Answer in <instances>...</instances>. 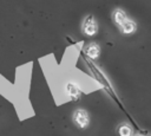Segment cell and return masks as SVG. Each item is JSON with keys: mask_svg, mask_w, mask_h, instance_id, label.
Segmentation results:
<instances>
[{"mask_svg": "<svg viewBox=\"0 0 151 136\" xmlns=\"http://www.w3.org/2000/svg\"><path fill=\"white\" fill-rule=\"evenodd\" d=\"M74 122L78 127L80 128H85L87 127L88 122H90V118H88V115L85 110H77L74 112Z\"/></svg>", "mask_w": 151, "mask_h": 136, "instance_id": "obj_1", "label": "cell"}, {"mask_svg": "<svg viewBox=\"0 0 151 136\" xmlns=\"http://www.w3.org/2000/svg\"><path fill=\"white\" fill-rule=\"evenodd\" d=\"M84 32L87 34V35H93L96 32H97V25L96 22L93 21L92 17H88L84 24Z\"/></svg>", "mask_w": 151, "mask_h": 136, "instance_id": "obj_2", "label": "cell"}, {"mask_svg": "<svg viewBox=\"0 0 151 136\" xmlns=\"http://www.w3.org/2000/svg\"><path fill=\"white\" fill-rule=\"evenodd\" d=\"M120 27H122V32H123V33L130 34V33H132V32L136 30V24H134L133 21L126 19V20L120 25Z\"/></svg>", "mask_w": 151, "mask_h": 136, "instance_id": "obj_3", "label": "cell"}, {"mask_svg": "<svg viewBox=\"0 0 151 136\" xmlns=\"http://www.w3.org/2000/svg\"><path fill=\"white\" fill-rule=\"evenodd\" d=\"M99 52H100L99 46L96 45V44H91V45L87 46V48H86V54H87L90 58H92V59L97 58V57L99 56Z\"/></svg>", "mask_w": 151, "mask_h": 136, "instance_id": "obj_4", "label": "cell"}, {"mask_svg": "<svg viewBox=\"0 0 151 136\" xmlns=\"http://www.w3.org/2000/svg\"><path fill=\"white\" fill-rule=\"evenodd\" d=\"M113 20H114V22L116 24H118L119 26L126 20V15H125V13L123 12V11H120V9H117L116 12H114V15H113Z\"/></svg>", "mask_w": 151, "mask_h": 136, "instance_id": "obj_5", "label": "cell"}, {"mask_svg": "<svg viewBox=\"0 0 151 136\" xmlns=\"http://www.w3.org/2000/svg\"><path fill=\"white\" fill-rule=\"evenodd\" d=\"M67 92H68V95L71 96L72 99H77V98L79 97V90H78V88L74 86V85H72V84L68 85V88H67Z\"/></svg>", "mask_w": 151, "mask_h": 136, "instance_id": "obj_6", "label": "cell"}, {"mask_svg": "<svg viewBox=\"0 0 151 136\" xmlns=\"http://www.w3.org/2000/svg\"><path fill=\"white\" fill-rule=\"evenodd\" d=\"M118 132H119L120 136H131V128L126 124L120 125L119 129H118Z\"/></svg>", "mask_w": 151, "mask_h": 136, "instance_id": "obj_7", "label": "cell"}]
</instances>
